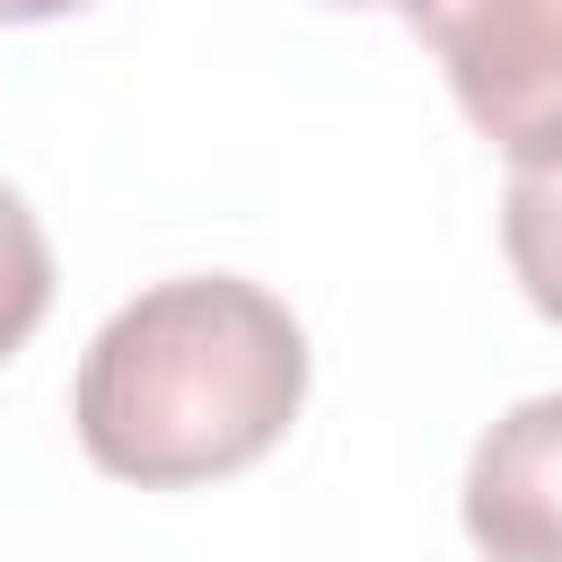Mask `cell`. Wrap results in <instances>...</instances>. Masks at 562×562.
<instances>
[{
	"label": "cell",
	"instance_id": "obj_3",
	"mask_svg": "<svg viewBox=\"0 0 562 562\" xmlns=\"http://www.w3.org/2000/svg\"><path fill=\"white\" fill-rule=\"evenodd\" d=\"M465 536L483 562H562V395H527L474 439Z\"/></svg>",
	"mask_w": 562,
	"mask_h": 562
},
{
	"label": "cell",
	"instance_id": "obj_4",
	"mask_svg": "<svg viewBox=\"0 0 562 562\" xmlns=\"http://www.w3.org/2000/svg\"><path fill=\"white\" fill-rule=\"evenodd\" d=\"M501 246L536 316L562 325V167H509L501 193Z\"/></svg>",
	"mask_w": 562,
	"mask_h": 562
},
{
	"label": "cell",
	"instance_id": "obj_1",
	"mask_svg": "<svg viewBox=\"0 0 562 562\" xmlns=\"http://www.w3.org/2000/svg\"><path fill=\"white\" fill-rule=\"evenodd\" d=\"M307 395L299 316L246 272H176L123 299L79 360V448L140 492L255 465Z\"/></svg>",
	"mask_w": 562,
	"mask_h": 562
},
{
	"label": "cell",
	"instance_id": "obj_5",
	"mask_svg": "<svg viewBox=\"0 0 562 562\" xmlns=\"http://www.w3.org/2000/svg\"><path fill=\"white\" fill-rule=\"evenodd\" d=\"M44 307H53V246L26 211V193L0 184V360L44 325Z\"/></svg>",
	"mask_w": 562,
	"mask_h": 562
},
{
	"label": "cell",
	"instance_id": "obj_2",
	"mask_svg": "<svg viewBox=\"0 0 562 562\" xmlns=\"http://www.w3.org/2000/svg\"><path fill=\"white\" fill-rule=\"evenodd\" d=\"M509 167H562V0H395Z\"/></svg>",
	"mask_w": 562,
	"mask_h": 562
},
{
	"label": "cell",
	"instance_id": "obj_6",
	"mask_svg": "<svg viewBox=\"0 0 562 562\" xmlns=\"http://www.w3.org/2000/svg\"><path fill=\"white\" fill-rule=\"evenodd\" d=\"M88 0H0V26H44V18H70Z\"/></svg>",
	"mask_w": 562,
	"mask_h": 562
},
{
	"label": "cell",
	"instance_id": "obj_7",
	"mask_svg": "<svg viewBox=\"0 0 562 562\" xmlns=\"http://www.w3.org/2000/svg\"><path fill=\"white\" fill-rule=\"evenodd\" d=\"M334 9H369V0H334Z\"/></svg>",
	"mask_w": 562,
	"mask_h": 562
}]
</instances>
